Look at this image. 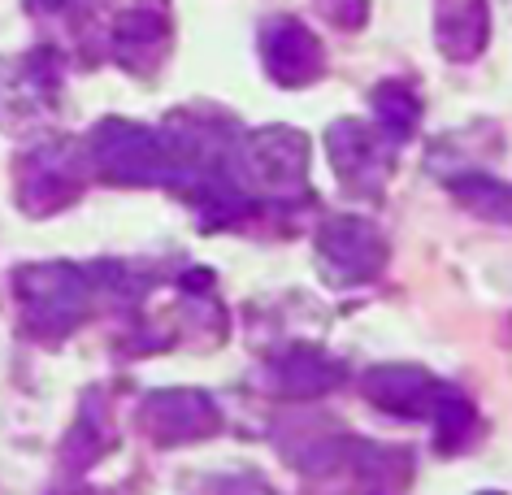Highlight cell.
Segmentation results:
<instances>
[{
	"label": "cell",
	"instance_id": "52a82bcc",
	"mask_svg": "<svg viewBox=\"0 0 512 495\" xmlns=\"http://www.w3.org/2000/svg\"><path fill=\"white\" fill-rule=\"evenodd\" d=\"M261 61L278 87H309L326 74L322 40L291 14H278L261 27Z\"/></svg>",
	"mask_w": 512,
	"mask_h": 495
},
{
	"label": "cell",
	"instance_id": "2e32d148",
	"mask_svg": "<svg viewBox=\"0 0 512 495\" xmlns=\"http://www.w3.org/2000/svg\"><path fill=\"white\" fill-rule=\"evenodd\" d=\"M217 495H274V491H270V482H265L261 474H230Z\"/></svg>",
	"mask_w": 512,
	"mask_h": 495
},
{
	"label": "cell",
	"instance_id": "277c9868",
	"mask_svg": "<svg viewBox=\"0 0 512 495\" xmlns=\"http://www.w3.org/2000/svg\"><path fill=\"white\" fill-rule=\"evenodd\" d=\"M92 161L109 183H170L174 161H170V139L165 131L126 122V118H105L92 131Z\"/></svg>",
	"mask_w": 512,
	"mask_h": 495
},
{
	"label": "cell",
	"instance_id": "7c38bea8",
	"mask_svg": "<svg viewBox=\"0 0 512 495\" xmlns=\"http://www.w3.org/2000/svg\"><path fill=\"white\" fill-rule=\"evenodd\" d=\"M491 40L486 0H434V44L447 61H473Z\"/></svg>",
	"mask_w": 512,
	"mask_h": 495
},
{
	"label": "cell",
	"instance_id": "3957f363",
	"mask_svg": "<svg viewBox=\"0 0 512 495\" xmlns=\"http://www.w3.org/2000/svg\"><path fill=\"white\" fill-rule=\"evenodd\" d=\"M235 174L243 187H256L270 200L309 196V139L291 126L252 131L235 148Z\"/></svg>",
	"mask_w": 512,
	"mask_h": 495
},
{
	"label": "cell",
	"instance_id": "6da1fadb",
	"mask_svg": "<svg viewBox=\"0 0 512 495\" xmlns=\"http://www.w3.org/2000/svg\"><path fill=\"white\" fill-rule=\"evenodd\" d=\"M287 456H296L300 474L313 482L317 495H404L413 478V461L404 448L352 439L339 430H326V435L317 430L304 448Z\"/></svg>",
	"mask_w": 512,
	"mask_h": 495
},
{
	"label": "cell",
	"instance_id": "8992f818",
	"mask_svg": "<svg viewBox=\"0 0 512 495\" xmlns=\"http://www.w3.org/2000/svg\"><path fill=\"white\" fill-rule=\"evenodd\" d=\"M387 235L369 218H352V213H335L317 231V270L335 287H361L387 270Z\"/></svg>",
	"mask_w": 512,
	"mask_h": 495
},
{
	"label": "cell",
	"instance_id": "8fae6325",
	"mask_svg": "<svg viewBox=\"0 0 512 495\" xmlns=\"http://www.w3.org/2000/svg\"><path fill=\"white\" fill-rule=\"evenodd\" d=\"M83 187V152L74 144H44L27 161V209H61Z\"/></svg>",
	"mask_w": 512,
	"mask_h": 495
},
{
	"label": "cell",
	"instance_id": "ba28073f",
	"mask_svg": "<svg viewBox=\"0 0 512 495\" xmlns=\"http://www.w3.org/2000/svg\"><path fill=\"white\" fill-rule=\"evenodd\" d=\"M165 48H170V9L161 0H139L113 22V57L126 70L152 74L161 66Z\"/></svg>",
	"mask_w": 512,
	"mask_h": 495
},
{
	"label": "cell",
	"instance_id": "9a60e30c",
	"mask_svg": "<svg viewBox=\"0 0 512 495\" xmlns=\"http://www.w3.org/2000/svg\"><path fill=\"white\" fill-rule=\"evenodd\" d=\"M317 9L339 31H361L369 18V0H317Z\"/></svg>",
	"mask_w": 512,
	"mask_h": 495
},
{
	"label": "cell",
	"instance_id": "7a4b0ae2",
	"mask_svg": "<svg viewBox=\"0 0 512 495\" xmlns=\"http://www.w3.org/2000/svg\"><path fill=\"white\" fill-rule=\"evenodd\" d=\"M365 400L382 413H395L404 422H430L434 443L443 452L465 448L473 435V404L465 391L447 387L443 378H434L421 365H374L361 374Z\"/></svg>",
	"mask_w": 512,
	"mask_h": 495
},
{
	"label": "cell",
	"instance_id": "5b68a950",
	"mask_svg": "<svg viewBox=\"0 0 512 495\" xmlns=\"http://www.w3.org/2000/svg\"><path fill=\"white\" fill-rule=\"evenodd\" d=\"M326 157L335 165V179L348 196L378 200L395 170V144L374 122L339 118L326 126Z\"/></svg>",
	"mask_w": 512,
	"mask_h": 495
},
{
	"label": "cell",
	"instance_id": "30bf717a",
	"mask_svg": "<svg viewBox=\"0 0 512 495\" xmlns=\"http://www.w3.org/2000/svg\"><path fill=\"white\" fill-rule=\"evenodd\" d=\"M144 426L157 443H187L213 435L222 426V413L204 391H157L144 404Z\"/></svg>",
	"mask_w": 512,
	"mask_h": 495
},
{
	"label": "cell",
	"instance_id": "5bb4252c",
	"mask_svg": "<svg viewBox=\"0 0 512 495\" xmlns=\"http://www.w3.org/2000/svg\"><path fill=\"white\" fill-rule=\"evenodd\" d=\"M452 192L460 205L482 213V218L512 222V187L491 179V174H460V179H452Z\"/></svg>",
	"mask_w": 512,
	"mask_h": 495
},
{
	"label": "cell",
	"instance_id": "9c48e42d",
	"mask_svg": "<svg viewBox=\"0 0 512 495\" xmlns=\"http://www.w3.org/2000/svg\"><path fill=\"white\" fill-rule=\"evenodd\" d=\"M343 378H348L343 361L330 357V352L317 348V344H291L270 361V383H274L278 396H287V400L330 396Z\"/></svg>",
	"mask_w": 512,
	"mask_h": 495
},
{
	"label": "cell",
	"instance_id": "e0dca14e",
	"mask_svg": "<svg viewBox=\"0 0 512 495\" xmlns=\"http://www.w3.org/2000/svg\"><path fill=\"white\" fill-rule=\"evenodd\" d=\"M478 495H499V491H478Z\"/></svg>",
	"mask_w": 512,
	"mask_h": 495
},
{
	"label": "cell",
	"instance_id": "4fadbf2b",
	"mask_svg": "<svg viewBox=\"0 0 512 495\" xmlns=\"http://www.w3.org/2000/svg\"><path fill=\"white\" fill-rule=\"evenodd\" d=\"M374 126L391 139L395 148L408 144L421 126V100H417L413 87L400 83V79L378 83L374 87Z\"/></svg>",
	"mask_w": 512,
	"mask_h": 495
}]
</instances>
